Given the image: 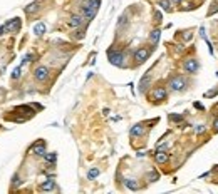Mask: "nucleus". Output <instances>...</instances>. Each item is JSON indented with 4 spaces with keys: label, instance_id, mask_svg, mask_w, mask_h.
I'll return each instance as SVG.
<instances>
[{
    "label": "nucleus",
    "instance_id": "f8f14e48",
    "mask_svg": "<svg viewBox=\"0 0 218 194\" xmlns=\"http://www.w3.org/2000/svg\"><path fill=\"white\" fill-rule=\"evenodd\" d=\"M144 132V124H136V126L131 129V136L133 137H138V136H141Z\"/></svg>",
    "mask_w": 218,
    "mask_h": 194
},
{
    "label": "nucleus",
    "instance_id": "5701e85b",
    "mask_svg": "<svg viewBox=\"0 0 218 194\" xmlns=\"http://www.w3.org/2000/svg\"><path fill=\"white\" fill-rule=\"evenodd\" d=\"M20 74H22V67H17L15 70H13L12 77H13V79H19V77H20Z\"/></svg>",
    "mask_w": 218,
    "mask_h": 194
},
{
    "label": "nucleus",
    "instance_id": "f257e3e1",
    "mask_svg": "<svg viewBox=\"0 0 218 194\" xmlns=\"http://www.w3.org/2000/svg\"><path fill=\"white\" fill-rule=\"evenodd\" d=\"M101 5V0H87V4L82 7V12H84L86 19H94L96 13H97V9Z\"/></svg>",
    "mask_w": 218,
    "mask_h": 194
},
{
    "label": "nucleus",
    "instance_id": "a878e982",
    "mask_svg": "<svg viewBox=\"0 0 218 194\" xmlns=\"http://www.w3.org/2000/svg\"><path fill=\"white\" fill-rule=\"evenodd\" d=\"M213 12H218V4H215V5H211V10H210V15Z\"/></svg>",
    "mask_w": 218,
    "mask_h": 194
},
{
    "label": "nucleus",
    "instance_id": "393cba45",
    "mask_svg": "<svg viewBox=\"0 0 218 194\" xmlns=\"http://www.w3.org/2000/svg\"><path fill=\"white\" fill-rule=\"evenodd\" d=\"M195 131H196V134H201V132L205 131V127L201 126V124H198V126H196V129H195Z\"/></svg>",
    "mask_w": 218,
    "mask_h": 194
},
{
    "label": "nucleus",
    "instance_id": "f03ea898",
    "mask_svg": "<svg viewBox=\"0 0 218 194\" xmlns=\"http://www.w3.org/2000/svg\"><path fill=\"white\" fill-rule=\"evenodd\" d=\"M170 87H171V90L180 92V90H183V89L186 87V80H185L181 76H176L170 80Z\"/></svg>",
    "mask_w": 218,
    "mask_h": 194
},
{
    "label": "nucleus",
    "instance_id": "7ed1b4c3",
    "mask_svg": "<svg viewBox=\"0 0 218 194\" xmlns=\"http://www.w3.org/2000/svg\"><path fill=\"white\" fill-rule=\"evenodd\" d=\"M151 50L150 49H146V47H141V49H138L136 52H134V60H136L138 64H143L148 57H150Z\"/></svg>",
    "mask_w": 218,
    "mask_h": 194
},
{
    "label": "nucleus",
    "instance_id": "0eeeda50",
    "mask_svg": "<svg viewBox=\"0 0 218 194\" xmlns=\"http://www.w3.org/2000/svg\"><path fill=\"white\" fill-rule=\"evenodd\" d=\"M198 60L196 59H188V60H185V70L190 72V74H195V72L198 70Z\"/></svg>",
    "mask_w": 218,
    "mask_h": 194
},
{
    "label": "nucleus",
    "instance_id": "6e6552de",
    "mask_svg": "<svg viewBox=\"0 0 218 194\" xmlns=\"http://www.w3.org/2000/svg\"><path fill=\"white\" fill-rule=\"evenodd\" d=\"M168 159H170V154L164 152L163 149H158L156 154H154V161H156L158 164H164V162H168Z\"/></svg>",
    "mask_w": 218,
    "mask_h": 194
},
{
    "label": "nucleus",
    "instance_id": "4468645a",
    "mask_svg": "<svg viewBox=\"0 0 218 194\" xmlns=\"http://www.w3.org/2000/svg\"><path fill=\"white\" fill-rule=\"evenodd\" d=\"M56 187V182H54V179H47L45 182H42L40 184V191H51Z\"/></svg>",
    "mask_w": 218,
    "mask_h": 194
},
{
    "label": "nucleus",
    "instance_id": "412c9836",
    "mask_svg": "<svg viewBox=\"0 0 218 194\" xmlns=\"http://www.w3.org/2000/svg\"><path fill=\"white\" fill-rule=\"evenodd\" d=\"M44 157H45V161L47 162H56V152H52V154H44Z\"/></svg>",
    "mask_w": 218,
    "mask_h": 194
},
{
    "label": "nucleus",
    "instance_id": "cd10ccee",
    "mask_svg": "<svg viewBox=\"0 0 218 194\" xmlns=\"http://www.w3.org/2000/svg\"><path fill=\"white\" fill-rule=\"evenodd\" d=\"M19 184V176H15L13 177V186H17Z\"/></svg>",
    "mask_w": 218,
    "mask_h": 194
},
{
    "label": "nucleus",
    "instance_id": "9b49d317",
    "mask_svg": "<svg viewBox=\"0 0 218 194\" xmlns=\"http://www.w3.org/2000/svg\"><path fill=\"white\" fill-rule=\"evenodd\" d=\"M124 186L128 187V189H133V191H136V189H139V184H138V181L136 179H124Z\"/></svg>",
    "mask_w": 218,
    "mask_h": 194
},
{
    "label": "nucleus",
    "instance_id": "6ab92c4d",
    "mask_svg": "<svg viewBox=\"0 0 218 194\" xmlns=\"http://www.w3.org/2000/svg\"><path fill=\"white\" fill-rule=\"evenodd\" d=\"M97 176H99V169H96V167L89 169V173H87V179H94V177H97Z\"/></svg>",
    "mask_w": 218,
    "mask_h": 194
},
{
    "label": "nucleus",
    "instance_id": "b1692460",
    "mask_svg": "<svg viewBox=\"0 0 218 194\" xmlns=\"http://www.w3.org/2000/svg\"><path fill=\"white\" fill-rule=\"evenodd\" d=\"M170 119H171V121H176V122H178V121H181L183 117H181V116H176V114H171Z\"/></svg>",
    "mask_w": 218,
    "mask_h": 194
},
{
    "label": "nucleus",
    "instance_id": "39448f33",
    "mask_svg": "<svg viewBox=\"0 0 218 194\" xmlns=\"http://www.w3.org/2000/svg\"><path fill=\"white\" fill-rule=\"evenodd\" d=\"M124 55L121 54V52H109V62L112 64V65H119V67H123L124 65Z\"/></svg>",
    "mask_w": 218,
    "mask_h": 194
},
{
    "label": "nucleus",
    "instance_id": "dca6fc26",
    "mask_svg": "<svg viewBox=\"0 0 218 194\" xmlns=\"http://www.w3.org/2000/svg\"><path fill=\"white\" fill-rule=\"evenodd\" d=\"M148 84H150V76L146 74V76L141 79V82H139V89H141V92H144L146 89H148Z\"/></svg>",
    "mask_w": 218,
    "mask_h": 194
},
{
    "label": "nucleus",
    "instance_id": "20e7f679",
    "mask_svg": "<svg viewBox=\"0 0 218 194\" xmlns=\"http://www.w3.org/2000/svg\"><path fill=\"white\" fill-rule=\"evenodd\" d=\"M34 77L39 80V82H44V80H47L49 77V69L44 67V65H40V67H37L34 70Z\"/></svg>",
    "mask_w": 218,
    "mask_h": 194
},
{
    "label": "nucleus",
    "instance_id": "2eb2a0df",
    "mask_svg": "<svg viewBox=\"0 0 218 194\" xmlns=\"http://www.w3.org/2000/svg\"><path fill=\"white\" fill-rule=\"evenodd\" d=\"M44 32H45V24L39 22V24H35V25H34V34H35V35H39V37H40Z\"/></svg>",
    "mask_w": 218,
    "mask_h": 194
},
{
    "label": "nucleus",
    "instance_id": "4be33fe9",
    "mask_svg": "<svg viewBox=\"0 0 218 194\" xmlns=\"http://www.w3.org/2000/svg\"><path fill=\"white\" fill-rule=\"evenodd\" d=\"M158 173H154V171H151V173L150 174H148V181H151V182H153V181H158Z\"/></svg>",
    "mask_w": 218,
    "mask_h": 194
},
{
    "label": "nucleus",
    "instance_id": "423d86ee",
    "mask_svg": "<svg viewBox=\"0 0 218 194\" xmlns=\"http://www.w3.org/2000/svg\"><path fill=\"white\" fill-rule=\"evenodd\" d=\"M4 27H5V32H19L20 30V19H12Z\"/></svg>",
    "mask_w": 218,
    "mask_h": 194
},
{
    "label": "nucleus",
    "instance_id": "aec40b11",
    "mask_svg": "<svg viewBox=\"0 0 218 194\" xmlns=\"http://www.w3.org/2000/svg\"><path fill=\"white\" fill-rule=\"evenodd\" d=\"M159 7H163L164 10H171V2L170 0H161L159 2Z\"/></svg>",
    "mask_w": 218,
    "mask_h": 194
},
{
    "label": "nucleus",
    "instance_id": "a211bd4d",
    "mask_svg": "<svg viewBox=\"0 0 218 194\" xmlns=\"http://www.w3.org/2000/svg\"><path fill=\"white\" fill-rule=\"evenodd\" d=\"M159 35H161V32H159L158 29H156V30H153V32H151V42H153V44H158Z\"/></svg>",
    "mask_w": 218,
    "mask_h": 194
},
{
    "label": "nucleus",
    "instance_id": "bb28decb",
    "mask_svg": "<svg viewBox=\"0 0 218 194\" xmlns=\"http://www.w3.org/2000/svg\"><path fill=\"white\" fill-rule=\"evenodd\" d=\"M213 127H215V131L218 132V119H215V122H213Z\"/></svg>",
    "mask_w": 218,
    "mask_h": 194
},
{
    "label": "nucleus",
    "instance_id": "1a4fd4ad",
    "mask_svg": "<svg viewBox=\"0 0 218 194\" xmlns=\"http://www.w3.org/2000/svg\"><path fill=\"white\" fill-rule=\"evenodd\" d=\"M30 151L34 152L35 156H44L45 154V146H44L42 141H39V142H35L32 147H30Z\"/></svg>",
    "mask_w": 218,
    "mask_h": 194
},
{
    "label": "nucleus",
    "instance_id": "c85d7f7f",
    "mask_svg": "<svg viewBox=\"0 0 218 194\" xmlns=\"http://www.w3.org/2000/svg\"><path fill=\"white\" fill-rule=\"evenodd\" d=\"M4 32H5V27L2 25V27H0V35H4Z\"/></svg>",
    "mask_w": 218,
    "mask_h": 194
},
{
    "label": "nucleus",
    "instance_id": "c756f323",
    "mask_svg": "<svg viewBox=\"0 0 218 194\" xmlns=\"http://www.w3.org/2000/svg\"><path fill=\"white\" fill-rule=\"evenodd\" d=\"M175 2H181V0H175Z\"/></svg>",
    "mask_w": 218,
    "mask_h": 194
},
{
    "label": "nucleus",
    "instance_id": "9d476101",
    "mask_svg": "<svg viewBox=\"0 0 218 194\" xmlns=\"http://www.w3.org/2000/svg\"><path fill=\"white\" fill-rule=\"evenodd\" d=\"M153 99L156 102H161V101H164L166 99V90L163 87H158V89H154V92H153Z\"/></svg>",
    "mask_w": 218,
    "mask_h": 194
},
{
    "label": "nucleus",
    "instance_id": "ddd939ff",
    "mask_svg": "<svg viewBox=\"0 0 218 194\" xmlns=\"http://www.w3.org/2000/svg\"><path fill=\"white\" fill-rule=\"evenodd\" d=\"M82 22H84V20H82L81 15H72L71 20H69V25H71V27H81Z\"/></svg>",
    "mask_w": 218,
    "mask_h": 194
},
{
    "label": "nucleus",
    "instance_id": "f3484780",
    "mask_svg": "<svg viewBox=\"0 0 218 194\" xmlns=\"http://www.w3.org/2000/svg\"><path fill=\"white\" fill-rule=\"evenodd\" d=\"M39 5H40V4H39V2H34V4H30V5H27V7H25V12H27V13L37 12V10H39Z\"/></svg>",
    "mask_w": 218,
    "mask_h": 194
}]
</instances>
